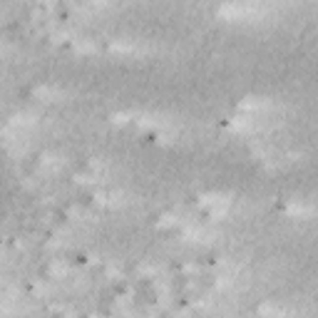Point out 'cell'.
Masks as SVG:
<instances>
[{"label":"cell","mask_w":318,"mask_h":318,"mask_svg":"<svg viewBox=\"0 0 318 318\" xmlns=\"http://www.w3.org/2000/svg\"><path fill=\"white\" fill-rule=\"evenodd\" d=\"M286 214L296 216V219H303V216L313 214V207L311 204H301V202H291V204H286Z\"/></svg>","instance_id":"cell-4"},{"label":"cell","mask_w":318,"mask_h":318,"mask_svg":"<svg viewBox=\"0 0 318 318\" xmlns=\"http://www.w3.org/2000/svg\"><path fill=\"white\" fill-rule=\"evenodd\" d=\"M50 271H53V276H67V273H70V268H67V264H60V261H55Z\"/></svg>","instance_id":"cell-7"},{"label":"cell","mask_w":318,"mask_h":318,"mask_svg":"<svg viewBox=\"0 0 318 318\" xmlns=\"http://www.w3.org/2000/svg\"><path fill=\"white\" fill-rule=\"evenodd\" d=\"M216 15L224 20H256L264 15V10L259 5H246V3H224L216 10Z\"/></svg>","instance_id":"cell-1"},{"label":"cell","mask_w":318,"mask_h":318,"mask_svg":"<svg viewBox=\"0 0 318 318\" xmlns=\"http://www.w3.org/2000/svg\"><path fill=\"white\" fill-rule=\"evenodd\" d=\"M259 311H261V313H286L281 306H261Z\"/></svg>","instance_id":"cell-9"},{"label":"cell","mask_w":318,"mask_h":318,"mask_svg":"<svg viewBox=\"0 0 318 318\" xmlns=\"http://www.w3.org/2000/svg\"><path fill=\"white\" fill-rule=\"evenodd\" d=\"M159 226H179V219H177V216H172V214H167V216H162Z\"/></svg>","instance_id":"cell-8"},{"label":"cell","mask_w":318,"mask_h":318,"mask_svg":"<svg viewBox=\"0 0 318 318\" xmlns=\"http://www.w3.org/2000/svg\"><path fill=\"white\" fill-rule=\"evenodd\" d=\"M199 204L207 207V209H216V207L231 204V197L229 194H219V192H209V194H202L199 197Z\"/></svg>","instance_id":"cell-3"},{"label":"cell","mask_w":318,"mask_h":318,"mask_svg":"<svg viewBox=\"0 0 318 318\" xmlns=\"http://www.w3.org/2000/svg\"><path fill=\"white\" fill-rule=\"evenodd\" d=\"M30 124H35V114H15L13 117V127H30Z\"/></svg>","instance_id":"cell-6"},{"label":"cell","mask_w":318,"mask_h":318,"mask_svg":"<svg viewBox=\"0 0 318 318\" xmlns=\"http://www.w3.org/2000/svg\"><path fill=\"white\" fill-rule=\"evenodd\" d=\"M35 95H38V97L57 100V97H62V90H57V87H38V90H35Z\"/></svg>","instance_id":"cell-5"},{"label":"cell","mask_w":318,"mask_h":318,"mask_svg":"<svg viewBox=\"0 0 318 318\" xmlns=\"http://www.w3.org/2000/svg\"><path fill=\"white\" fill-rule=\"evenodd\" d=\"M273 105L266 100V97H246L239 102V109L246 112V114H259V112H268Z\"/></svg>","instance_id":"cell-2"}]
</instances>
